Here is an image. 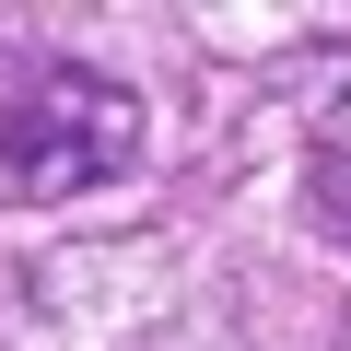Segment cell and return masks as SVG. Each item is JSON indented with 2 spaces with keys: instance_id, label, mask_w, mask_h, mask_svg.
Instances as JSON below:
<instances>
[]
</instances>
